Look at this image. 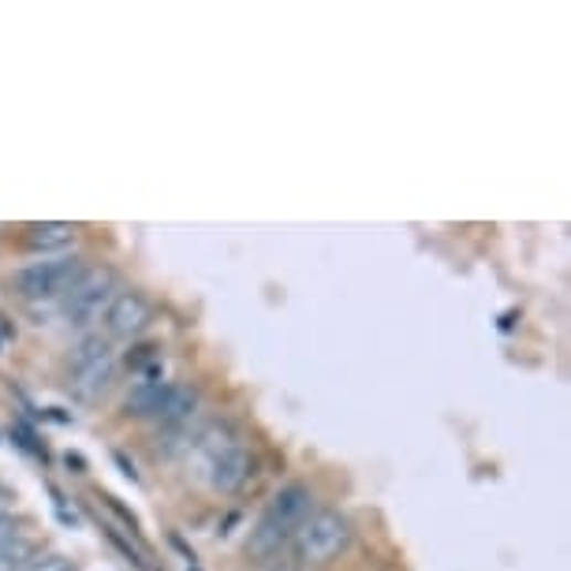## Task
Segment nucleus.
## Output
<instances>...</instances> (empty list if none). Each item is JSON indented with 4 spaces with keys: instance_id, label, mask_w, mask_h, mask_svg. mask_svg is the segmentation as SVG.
<instances>
[{
    "instance_id": "obj_10",
    "label": "nucleus",
    "mask_w": 571,
    "mask_h": 571,
    "mask_svg": "<svg viewBox=\"0 0 571 571\" xmlns=\"http://www.w3.org/2000/svg\"><path fill=\"white\" fill-rule=\"evenodd\" d=\"M78 232L75 224H64V221H42V224H27V235L23 243L31 247L34 254H64L67 247H75Z\"/></svg>"
},
{
    "instance_id": "obj_9",
    "label": "nucleus",
    "mask_w": 571,
    "mask_h": 571,
    "mask_svg": "<svg viewBox=\"0 0 571 571\" xmlns=\"http://www.w3.org/2000/svg\"><path fill=\"white\" fill-rule=\"evenodd\" d=\"M165 373L161 370H146L139 381H135L131 389H127V396H124V415L127 419H154V411H157V403H161V392H165Z\"/></svg>"
},
{
    "instance_id": "obj_7",
    "label": "nucleus",
    "mask_w": 571,
    "mask_h": 571,
    "mask_svg": "<svg viewBox=\"0 0 571 571\" xmlns=\"http://www.w3.org/2000/svg\"><path fill=\"white\" fill-rule=\"evenodd\" d=\"M205 448H210V482H213V489H221V494H235V489H240L254 470L251 452L243 448L240 441H221V445H216V441H205Z\"/></svg>"
},
{
    "instance_id": "obj_3",
    "label": "nucleus",
    "mask_w": 571,
    "mask_h": 571,
    "mask_svg": "<svg viewBox=\"0 0 571 571\" xmlns=\"http://www.w3.org/2000/svg\"><path fill=\"white\" fill-rule=\"evenodd\" d=\"M86 269V258L83 254H49V258H38L23 269L12 273V288L31 303H42V299H64L67 288L83 277Z\"/></svg>"
},
{
    "instance_id": "obj_6",
    "label": "nucleus",
    "mask_w": 571,
    "mask_h": 571,
    "mask_svg": "<svg viewBox=\"0 0 571 571\" xmlns=\"http://www.w3.org/2000/svg\"><path fill=\"white\" fill-rule=\"evenodd\" d=\"M105 340H135L154 325V303L139 288H120L102 314Z\"/></svg>"
},
{
    "instance_id": "obj_5",
    "label": "nucleus",
    "mask_w": 571,
    "mask_h": 571,
    "mask_svg": "<svg viewBox=\"0 0 571 571\" xmlns=\"http://www.w3.org/2000/svg\"><path fill=\"white\" fill-rule=\"evenodd\" d=\"M116 292H120L116 288V269H108V265H86L83 277H78L61 299L64 318L75 325H91L94 318H102Z\"/></svg>"
},
{
    "instance_id": "obj_2",
    "label": "nucleus",
    "mask_w": 571,
    "mask_h": 571,
    "mask_svg": "<svg viewBox=\"0 0 571 571\" xmlns=\"http://www.w3.org/2000/svg\"><path fill=\"white\" fill-rule=\"evenodd\" d=\"M351 538H356V530H351V519L340 508H314L292 535V546L299 564L325 568L348 553Z\"/></svg>"
},
{
    "instance_id": "obj_4",
    "label": "nucleus",
    "mask_w": 571,
    "mask_h": 571,
    "mask_svg": "<svg viewBox=\"0 0 571 571\" xmlns=\"http://www.w3.org/2000/svg\"><path fill=\"white\" fill-rule=\"evenodd\" d=\"M116 381V351L102 332H91L67 359V385L78 400H97Z\"/></svg>"
},
{
    "instance_id": "obj_12",
    "label": "nucleus",
    "mask_w": 571,
    "mask_h": 571,
    "mask_svg": "<svg viewBox=\"0 0 571 571\" xmlns=\"http://www.w3.org/2000/svg\"><path fill=\"white\" fill-rule=\"evenodd\" d=\"M23 571H72V560H67L64 553H53V549H49V553L38 549V553L31 557V564H27Z\"/></svg>"
},
{
    "instance_id": "obj_11",
    "label": "nucleus",
    "mask_w": 571,
    "mask_h": 571,
    "mask_svg": "<svg viewBox=\"0 0 571 571\" xmlns=\"http://www.w3.org/2000/svg\"><path fill=\"white\" fill-rule=\"evenodd\" d=\"M38 553V546L27 535H15L12 541L0 546V571H23L31 564V557Z\"/></svg>"
},
{
    "instance_id": "obj_1",
    "label": "nucleus",
    "mask_w": 571,
    "mask_h": 571,
    "mask_svg": "<svg viewBox=\"0 0 571 571\" xmlns=\"http://www.w3.org/2000/svg\"><path fill=\"white\" fill-rule=\"evenodd\" d=\"M310 511H314V489L307 482H288V486H281L269 505H265L262 519L251 527L247 541H243V553L251 560L273 557L284 541H292V535L299 530V524Z\"/></svg>"
},
{
    "instance_id": "obj_8",
    "label": "nucleus",
    "mask_w": 571,
    "mask_h": 571,
    "mask_svg": "<svg viewBox=\"0 0 571 571\" xmlns=\"http://www.w3.org/2000/svg\"><path fill=\"white\" fill-rule=\"evenodd\" d=\"M199 385H191V381H169L161 392V403H157L154 411V422H161V426H183V422H191V415L199 411Z\"/></svg>"
}]
</instances>
